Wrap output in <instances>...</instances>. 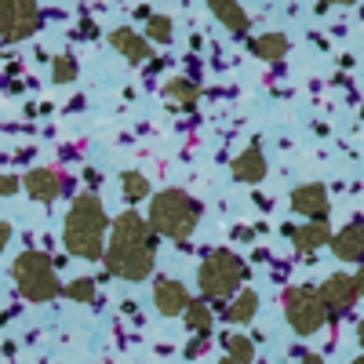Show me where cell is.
Returning a JSON list of instances; mask_svg holds the SVG:
<instances>
[{"label": "cell", "instance_id": "cell-14", "mask_svg": "<svg viewBox=\"0 0 364 364\" xmlns=\"http://www.w3.org/2000/svg\"><path fill=\"white\" fill-rule=\"evenodd\" d=\"M233 178L237 182H262L266 178V157H262L259 146H252L240 157H233Z\"/></svg>", "mask_w": 364, "mask_h": 364}, {"label": "cell", "instance_id": "cell-5", "mask_svg": "<svg viewBox=\"0 0 364 364\" xmlns=\"http://www.w3.org/2000/svg\"><path fill=\"white\" fill-rule=\"evenodd\" d=\"M245 281H248V266L240 262V255H233L230 248L208 252V259H204L200 269H197V284H200V291H204L208 299L233 295Z\"/></svg>", "mask_w": 364, "mask_h": 364}, {"label": "cell", "instance_id": "cell-8", "mask_svg": "<svg viewBox=\"0 0 364 364\" xmlns=\"http://www.w3.org/2000/svg\"><path fill=\"white\" fill-rule=\"evenodd\" d=\"M317 295L324 302V310L331 314V310H350L360 299V288H357V281L350 277V273H331V277L317 288Z\"/></svg>", "mask_w": 364, "mask_h": 364}, {"label": "cell", "instance_id": "cell-4", "mask_svg": "<svg viewBox=\"0 0 364 364\" xmlns=\"http://www.w3.org/2000/svg\"><path fill=\"white\" fill-rule=\"evenodd\" d=\"M11 277L29 302H51L55 295H63V284L55 277V262L44 252H22L11 262Z\"/></svg>", "mask_w": 364, "mask_h": 364}, {"label": "cell", "instance_id": "cell-16", "mask_svg": "<svg viewBox=\"0 0 364 364\" xmlns=\"http://www.w3.org/2000/svg\"><path fill=\"white\" fill-rule=\"evenodd\" d=\"M288 48H291V41L284 33H262V37L252 41V55L262 58V63H281L288 55Z\"/></svg>", "mask_w": 364, "mask_h": 364}, {"label": "cell", "instance_id": "cell-9", "mask_svg": "<svg viewBox=\"0 0 364 364\" xmlns=\"http://www.w3.org/2000/svg\"><path fill=\"white\" fill-rule=\"evenodd\" d=\"M291 208L299 211V215L314 219V223H324L328 211H331V200H328V190L321 186V182H306V186H299L291 193Z\"/></svg>", "mask_w": 364, "mask_h": 364}, {"label": "cell", "instance_id": "cell-21", "mask_svg": "<svg viewBox=\"0 0 364 364\" xmlns=\"http://www.w3.org/2000/svg\"><path fill=\"white\" fill-rule=\"evenodd\" d=\"M182 317H186L190 331H197L200 339H204L208 331H211V324H215V321H211V310H208V302H193V299H190V306H186V314H182Z\"/></svg>", "mask_w": 364, "mask_h": 364}, {"label": "cell", "instance_id": "cell-22", "mask_svg": "<svg viewBox=\"0 0 364 364\" xmlns=\"http://www.w3.org/2000/svg\"><path fill=\"white\" fill-rule=\"evenodd\" d=\"M223 346H226V357L237 364H252V357H255V343L248 336H226Z\"/></svg>", "mask_w": 364, "mask_h": 364}, {"label": "cell", "instance_id": "cell-18", "mask_svg": "<svg viewBox=\"0 0 364 364\" xmlns=\"http://www.w3.org/2000/svg\"><path fill=\"white\" fill-rule=\"evenodd\" d=\"M255 310H259V295H255L252 288H245V291H240L230 306H226L223 317H226L230 324H248V321L255 317Z\"/></svg>", "mask_w": 364, "mask_h": 364}, {"label": "cell", "instance_id": "cell-20", "mask_svg": "<svg viewBox=\"0 0 364 364\" xmlns=\"http://www.w3.org/2000/svg\"><path fill=\"white\" fill-rule=\"evenodd\" d=\"M120 190H124V200L139 204V200L149 197V178L142 171H124V175H120Z\"/></svg>", "mask_w": 364, "mask_h": 364}, {"label": "cell", "instance_id": "cell-29", "mask_svg": "<svg viewBox=\"0 0 364 364\" xmlns=\"http://www.w3.org/2000/svg\"><path fill=\"white\" fill-rule=\"evenodd\" d=\"M302 364H324V360H321L317 353H306V357H302Z\"/></svg>", "mask_w": 364, "mask_h": 364}, {"label": "cell", "instance_id": "cell-12", "mask_svg": "<svg viewBox=\"0 0 364 364\" xmlns=\"http://www.w3.org/2000/svg\"><path fill=\"white\" fill-rule=\"evenodd\" d=\"M154 302H157V310H161L164 317H175V314H186L190 291H186V284L164 277V281H157V288H154Z\"/></svg>", "mask_w": 364, "mask_h": 364}, {"label": "cell", "instance_id": "cell-7", "mask_svg": "<svg viewBox=\"0 0 364 364\" xmlns=\"http://www.w3.org/2000/svg\"><path fill=\"white\" fill-rule=\"evenodd\" d=\"M41 29V8L33 0H0V37L26 41Z\"/></svg>", "mask_w": 364, "mask_h": 364}, {"label": "cell", "instance_id": "cell-15", "mask_svg": "<svg viewBox=\"0 0 364 364\" xmlns=\"http://www.w3.org/2000/svg\"><path fill=\"white\" fill-rule=\"evenodd\" d=\"M288 237H291V245L299 252H317L321 245H328V240H331V226L328 223H306V226H299V230L288 226Z\"/></svg>", "mask_w": 364, "mask_h": 364}, {"label": "cell", "instance_id": "cell-24", "mask_svg": "<svg viewBox=\"0 0 364 364\" xmlns=\"http://www.w3.org/2000/svg\"><path fill=\"white\" fill-rule=\"evenodd\" d=\"M146 37H149V41H157V44H171V37H175L171 18H168V15H149V22H146Z\"/></svg>", "mask_w": 364, "mask_h": 364}, {"label": "cell", "instance_id": "cell-27", "mask_svg": "<svg viewBox=\"0 0 364 364\" xmlns=\"http://www.w3.org/2000/svg\"><path fill=\"white\" fill-rule=\"evenodd\" d=\"M8 240H11V226H8L4 219H0V252L8 248Z\"/></svg>", "mask_w": 364, "mask_h": 364}, {"label": "cell", "instance_id": "cell-3", "mask_svg": "<svg viewBox=\"0 0 364 364\" xmlns=\"http://www.w3.org/2000/svg\"><path fill=\"white\" fill-rule=\"evenodd\" d=\"M146 223L157 237H168L175 245H182V240L193 237V230L200 223V204L182 190H164L157 197H149V219Z\"/></svg>", "mask_w": 364, "mask_h": 364}, {"label": "cell", "instance_id": "cell-19", "mask_svg": "<svg viewBox=\"0 0 364 364\" xmlns=\"http://www.w3.org/2000/svg\"><path fill=\"white\" fill-rule=\"evenodd\" d=\"M164 95H168L171 102H178L182 109H193V106H197V99H200V87H197L193 80L175 77V80H168V84H164Z\"/></svg>", "mask_w": 364, "mask_h": 364}, {"label": "cell", "instance_id": "cell-11", "mask_svg": "<svg viewBox=\"0 0 364 364\" xmlns=\"http://www.w3.org/2000/svg\"><path fill=\"white\" fill-rule=\"evenodd\" d=\"M331 252H336V259L343 262H357L364 259V219H350L346 230H339L336 237H331Z\"/></svg>", "mask_w": 364, "mask_h": 364}, {"label": "cell", "instance_id": "cell-17", "mask_svg": "<svg viewBox=\"0 0 364 364\" xmlns=\"http://www.w3.org/2000/svg\"><path fill=\"white\" fill-rule=\"evenodd\" d=\"M211 15H215L230 33H248V26H252L248 11L240 4H230V0H215V4H211Z\"/></svg>", "mask_w": 364, "mask_h": 364}, {"label": "cell", "instance_id": "cell-32", "mask_svg": "<svg viewBox=\"0 0 364 364\" xmlns=\"http://www.w3.org/2000/svg\"><path fill=\"white\" fill-rule=\"evenodd\" d=\"M350 364H364V357H357V360H350Z\"/></svg>", "mask_w": 364, "mask_h": 364}, {"label": "cell", "instance_id": "cell-1", "mask_svg": "<svg viewBox=\"0 0 364 364\" xmlns=\"http://www.w3.org/2000/svg\"><path fill=\"white\" fill-rule=\"evenodd\" d=\"M102 262L113 277L124 281H146L157 262V233L139 211H124L109 223V245L102 252Z\"/></svg>", "mask_w": 364, "mask_h": 364}, {"label": "cell", "instance_id": "cell-2", "mask_svg": "<svg viewBox=\"0 0 364 364\" xmlns=\"http://www.w3.org/2000/svg\"><path fill=\"white\" fill-rule=\"evenodd\" d=\"M106 233H109V219H106L102 200L91 193V190L77 193L73 204H70L66 226H63V245H66V252L77 255V259L95 262V259H102V252H106Z\"/></svg>", "mask_w": 364, "mask_h": 364}, {"label": "cell", "instance_id": "cell-23", "mask_svg": "<svg viewBox=\"0 0 364 364\" xmlns=\"http://www.w3.org/2000/svg\"><path fill=\"white\" fill-rule=\"evenodd\" d=\"M63 291H66V299H73V302H95V295H99V284L91 281V277H77V281L63 284Z\"/></svg>", "mask_w": 364, "mask_h": 364}, {"label": "cell", "instance_id": "cell-10", "mask_svg": "<svg viewBox=\"0 0 364 364\" xmlns=\"http://www.w3.org/2000/svg\"><path fill=\"white\" fill-rule=\"evenodd\" d=\"M22 186H26V193L33 197V200L51 204L58 193H63V175H58L55 168H33V171H26Z\"/></svg>", "mask_w": 364, "mask_h": 364}, {"label": "cell", "instance_id": "cell-30", "mask_svg": "<svg viewBox=\"0 0 364 364\" xmlns=\"http://www.w3.org/2000/svg\"><path fill=\"white\" fill-rule=\"evenodd\" d=\"M357 339H360V346H364V321H360V328H357Z\"/></svg>", "mask_w": 364, "mask_h": 364}, {"label": "cell", "instance_id": "cell-26", "mask_svg": "<svg viewBox=\"0 0 364 364\" xmlns=\"http://www.w3.org/2000/svg\"><path fill=\"white\" fill-rule=\"evenodd\" d=\"M18 186H22V178H15V175H0V197L18 193Z\"/></svg>", "mask_w": 364, "mask_h": 364}, {"label": "cell", "instance_id": "cell-25", "mask_svg": "<svg viewBox=\"0 0 364 364\" xmlns=\"http://www.w3.org/2000/svg\"><path fill=\"white\" fill-rule=\"evenodd\" d=\"M51 80H55V84H73V80H77V58H73V55H55Z\"/></svg>", "mask_w": 364, "mask_h": 364}, {"label": "cell", "instance_id": "cell-6", "mask_svg": "<svg viewBox=\"0 0 364 364\" xmlns=\"http://www.w3.org/2000/svg\"><path fill=\"white\" fill-rule=\"evenodd\" d=\"M284 317L299 336H314V331L324 328L328 310H324L317 288H288L284 291Z\"/></svg>", "mask_w": 364, "mask_h": 364}, {"label": "cell", "instance_id": "cell-31", "mask_svg": "<svg viewBox=\"0 0 364 364\" xmlns=\"http://www.w3.org/2000/svg\"><path fill=\"white\" fill-rule=\"evenodd\" d=\"M219 364H237V360H230V357H223V360H219Z\"/></svg>", "mask_w": 364, "mask_h": 364}, {"label": "cell", "instance_id": "cell-28", "mask_svg": "<svg viewBox=\"0 0 364 364\" xmlns=\"http://www.w3.org/2000/svg\"><path fill=\"white\" fill-rule=\"evenodd\" d=\"M353 281H357V288H360V295H364V266H360V273H353Z\"/></svg>", "mask_w": 364, "mask_h": 364}, {"label": "cell", "instance_id": "cell-13", "mask_svg": "<svg viewBox=\"0 0 364 364\" xmlns=\"http://www.w3.org/2000/svg\"><path fill=\"white\" fill-rule=\"evenodd\" d=\"M109 44H113V51H120L128 58V63H146L149 55H154V48H149V41L146 37H139L135 29H128V26H120V29H113L109 33Z\"/></svg>", "mask_w": 364, "mask_h": 364}]
</instances>
